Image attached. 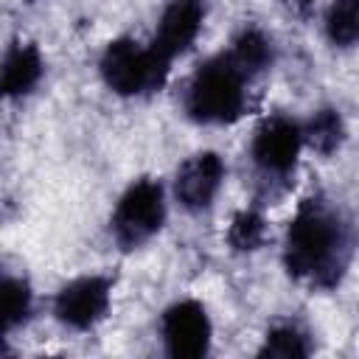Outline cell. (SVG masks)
<instances>
[{"mask_svg":"<svg viewBox=\"0 0 359 359\" xmlns=\"http://www.w3.org/2000/svg\"><path fill=\"white\" fill-rule=\"evenodd\" d=\"M351 255L348 227L323 199H306L286 230L283 264L289 275L317 289H331Z\"/></svg>","mask_w":359,"mask_h":359,"instance_id":"6da1fadb","label":"cell"},{"mask_svg":"<svg viewBox=\"0 0 359 359\" xmlns=\"http://www.w3.org/2000/svg\"><path fill=\"white\" fill-rule=\"evenodd\" d=\"M247 76L236 62L222 53L205 62L185 93V109L199 123H230L244 112L247 104Z\"/></svg>","mask_w":359,"mask_h":359,"instance_id":"7a4b0ae2","label":"cell"},{"mask_svg":"<svg viewBox=\"0 0 359 359\" xmlns=\"http://www.w3.org/2000/svg\"><path fill=\"white\" fill-rule=\"evenodd\" d=\"M168 59H163L151 45L143 48L140 42L121 36L109 42L101 53V79L118 95H146L163 87L168 76Z\"/></svg>","mask_w":359,"mask_h":359,"instance_id":"3957f363","label":"cell"},{"mask_svg":"<svg viewBox=\"0 0 359 359\" xmlns=\"http://www.w3.org/2000/svg\"><path fill=\"white\" fill-rule=\"evenodd\" d=\"M165 222V194L163 185L151 177L132 182L115 205L112 236L123 250L146 244Z\"/></svg>","mask_w":359,"mask_h":359,"instance_id":"277c9868","label":"cell"},{"mask_svg":"<svg viewBox=\"0 0 359 359\" xmlns=\"http://www.w3.org/2000/svg\"><path fill=\"white\" fill-rule=\"evenodd\" d=\"M109 292L112 280L104 275H84L70 280L67 286L59 289L53 300V314L59 323L76 331L93 328L109 309Z\"/></svg>","mask_w":359,"mask_h":359,"instance_id":"5b68a950","label":"cell"},{"mask_svg":"<svg viewBox=\"0 0 359 359\" xmlns=\"http://www.w3.org/2000/svg\"><path fill=\"white\" fill-rule=\"evenodd\" d=\"M303 149V126L275 115L266 118L252 137V160L266 177H286Z\"/></svg>","mask_w":359,"mask_h":359,"instance_id":"8992f818","label":"cell"},{"mask_svg":"<svg viewBox=\"0 0 359 359\" xmlns=\"http://www.w3.org/2000/svg\"><path fill=\"white\" fill-rule=\"evenodd\" d=\"M160 328L165 351L177 359H196L210 348V320L205 306L196 300H180L165 309Z\"/></svg>","mask_w":359,"mask_h":359,"instance_id":"52a82bcc","label":"cell"},{"mask_svg":"<svg viewBox=\"0 0 359 359\" xmlns=\"http://www.w3.org/2000/svg\"><path fill=\"white\" fill-rule=\"evenodd\" d=\"M224 180V163L216 151H199L188 157L174 177V196L185 210H205L219 194Z\"/></svg>","mask_w":359,"mask_h":359,"instance_id":"ba28073f","label":"cell"},{"mask_svg":"<svg viewBox=\"0 0 359 359\" xmlns=\"http://www.w3.org/2000/svg\"><path fill=\"white\" fill-rule=\"evenodd\" d=\"M202 17H205V11H202L199 0H174L160 17L151 48L168 62L180 53H185L202 28Z\"/></svg>","mask_w":359,"mask_h":359,"instance_id":"9c48e42d","label":"cell"},{"mask_svg":"<svg viewBox=\"0 0 359 359\" xmlns=\"http://www.w3.org/2000/svg\"><path fill=\"white\" fill-rule=\"evenodd\" d=\"M39 79H42V56L36 45L17 42L6 53V62H3V93L8 98L28 95Z\"/></svg>","mask_w":359,"mask_h":359,"instance_id":"30bf717a","label":"cell"},{"mask_svg":"<svg viewBox=\"0 0 359 359\" xmlns=\"http://www.w3.org/2000/svg\"><path fill=\"white\" fill-rule=\"evenodd\" d=\"M227 56L236 62V67L247 79H255L258 73H264L272 65V39L258 28H244L236 36Z\"/></svg>","mask_w":359,"mask_h":359,"instance_id":"8fae6325","label":"cell"},{"mask_svg":"<svg viewBox=\"0 0 359 359\" xmlns=\"http://www.w3.org/2000/svg\"><path fill=\"white\" fill-rule=\"evenodd\" d=\"M345 140V123L337 109L323 107L317 109L303 126V143L311 146L317 154H334Z\"/></svg>","mask_w":359,"mask_h":359,"instance_id":"7c38bea8","label":"cell"},{"mask_svg":"<svg viewBox=\"0 0 359 359\" xmlns=\"http://www.w3.org/2000/svg\"><path fill=\"white\" fill-rule=\"evenodd\" d=\"M325 31L334 45H353L359 39V0H334Z\"/></svg>","mask_w":359,"mask_h":359,"instance_id":"4fadbf2b","label":"cell"},{"mask_svg":"<svg viewBox=\"0 0 359 359\" xmlns=\"http://www.w3.org/2000/svg\"><path fill=\"white\" fill-rule=\"evenodd\" d=\"M264 238H266V224H264L261 213L241 210V213L233 216L230 230H227V244L236 252H252L264 244Z\"/></svg>","mask_w":359,"mask_h":359,"instance_id":"5bb4252c","label":"cell"},{"mask_svg":"<svg viewBox=\"0 0 359 359\" xmlns=\"http://www.w3.org/2000/svg\"><path fill=\"white\" fill-rule=\"evenodd\" d=\"M31 314V289L25 280L6 275L3 280V331H14Z\"/></svg>","mask_w":359,"mask_h":359,"instance_id":"9a60e30c","label":"cell"},{"mask_svg":"<svg viewBox=\"0 0 359 359\" xmlns=\"http://www.w3.org/2000/svg\"><path fill=\"white\" fill-rule=\"evenodd\" d=\"M306 353H309V342L294 325H275L272 331H266L264 345H261V356L297 359V356H306Z\"/></svg>","mask_w":359,"mask_h":359,"instance_id":"2e32d148","label":"cell"},{"mask_svg":"<svg viewBox=\"0 0 359 359\" xmlns=\"http://www.w3.org/2000/svg\"><path fill=\"white\" fill-rule=\"evenodd\" d=\"M283 3H286L294 14H300V17H303V14H309V11H311V6H314V0H283Z\"/></svg>","mask_w":359,"mask_h":359,"instance_id":"e0dca14e","label":"cell"}]
</instances>
